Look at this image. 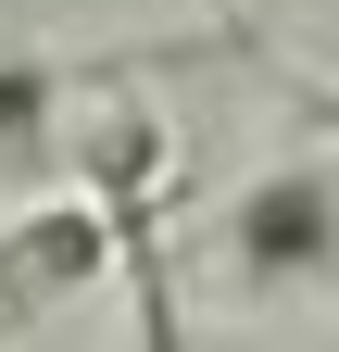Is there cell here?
Listing matches in <instances>:
<instances>
[{
	"instance_id": "6da1fadb",
	"label": "cell",
	"mask_w": 339,
	"mask_h": 352,
	"mask_svg": "<svg viewBox=\"0 0 339 352\" xmlns=\"http://www.w3.org/2000/svg\"><path fill=\"white\" fill-rule=\"evenodd\" d=\"M226 264H239L251 289H302V277H327V264H339V176H314V164L251 176L239 214H226Z\"/></svg>"
},
{
	"instance_id": "7a4b0ae2",
	"label": "cell",
	"mask_w": 339,
	"mask_h": 352,
	"mask_svg": "<svg viewBox=\"0 0 339 352\" xmlns=\"http://www.w3.org/2000/svg\"><path fill=\"white\" fill-rule=\"evenodd\" d=\"M101 264H113V214H101L89 189H63V201L13 214V239H0L13 302H75V289H101Z\"/></svg>"
},
{
	"instance_id": "3957f363",
	"label": "cell",
	"mask_w": 339,
	"mask_h": 352,
	"mask_svg": "<svg viewBox=\"0 0 339 352\" xmlns=\"http://www.w3.org/2000/svg\"><path fill=\"white\" fill-rule=\"evenodd\" d=\"M75 176H89V201L126 227V214L151 201V176H163V126H151L139 101H101L89 126H75Z\"/></svg>"
},
{
	"instance_id": "277c9868",
	"label": "cell",
	"mask_w": 339,
	"mask_h": 352,
	"mask_svg": "<svg viewBox=\"0 0 339 352\" xmlns=\"http://www.w3.org/2000/svg\"><path fill=\"white\" fill-rule=\"evenodd\" d=\"M38 113H51V76H0V139H38Z\"/></svg>"
},
{
	"instance_id": "5b68a950",
	"label": "cell",
	"mask_w": 339,
	"mask_h": 352,
	"mask_svg": "<svg viewBox=\"0 0 339 352\" xmlns=\"http://www.w3.org/2000/svg\"><path fill=\"white\" fill-rule=\"evenodd\" d=\"M302 101H314V113H327V126H339V88H302Z\"/></svg>"
}]
</instances>
